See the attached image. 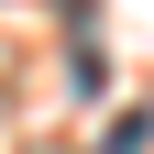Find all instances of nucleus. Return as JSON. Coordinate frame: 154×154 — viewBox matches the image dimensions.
<instances>
[{
    "label": "nucleus",
    "instance_id": "obj_1",
    "mask_svg": "<svg viewBox=\"0 0 154 154\" xmlns=\"http://www.w3.org/2000/svg\"><path fill=\"white\" fill-rule=\"evenodd\" d=\"M143 143H154V121H143V110H121V121H110V143H99V154H143Z\"/></svg>",
    "mask_w": 154,
    "mask_h": 154
}]
</instances>
